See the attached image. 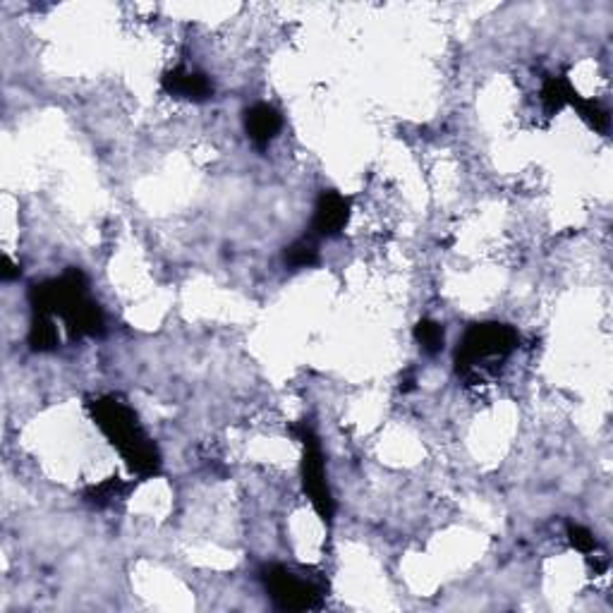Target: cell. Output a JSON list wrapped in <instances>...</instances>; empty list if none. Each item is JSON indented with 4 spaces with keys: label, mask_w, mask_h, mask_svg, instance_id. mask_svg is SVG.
Listing matches in <instances>:
<instances>
[{
    "label": "cell",
    "mask_w": 613,
    "mask_h": 613,
    "mask_svg": "<svg viewBox=\"0 0 613 613\" xmlns=\"http://www.w3.org/2000/svg\"><path fill=\"white\" fill-rule=\"evenodd\" d=\"M518 343L515 333L501 324L475 326L458 348V369L465 374L496 372V364L506 360Z\"/></svg>",
    "instance_id": "3"
},
{
    "label": "cell",
    "mask_w": 613,
    "mask_h": 613,
    "mask_svg": "<svg viewBox=\"0 0 613 613\" xmlns=\"http://www.w3.org/2000/svg\"><path fill=\"white\" fill-rule=\"evenodd\" d=\"M163 89L173 96H182V99H192V101H204L211 96V82L206 80L204 75L199 72H190L185 68H178L173 72H168L163 77Z\"/></svg>",
    "instance_id": "7"
},
{
    "label": "cell",
    "mask_w": 613,
    "mask_h": 613,
    "mask_svg": "<svg viewBox=\"0 0 613 613\" xmlns=\"http://www.w3.org/2000/svg\"><path fill=\"white\" fill-rule=\"evenodd\" d=\"M317 262H319V250L317 242L312 238L297 240L295 245H290L288 252H285V264L293 266V269H307V266H314Z\"/></svg>",
    "instance_id": "9"
},
{
    "label": "cell",
    "mask_w": 613,
    "mask_h": 613,
    "mask_svg": "<svg viewBox=\"0 0 613 613\" xmlns=\"http://www.w3.org/2000/svg\"><path fill=\"white\" fill-rule=\"evenodd\" d=\"M94 417L103 434L118 446V451L125 455L127 463L135 467L139 475L147 477L159 470V453L139 429L135 415L125 403H120L118 398L96 400Z\"/></svg>",
    "instance_id": "2"
},
{
    "label": "cell",
    "mask_w": 613,
    "mask_h": 613,
    "mask_svg": "<svg viewBox=\"0 0 613 613\" xmlns=\"http://www.w3.org/2000/svg\"><path fill=\"white\" fill-rule=\"evenodd\" d=\"M266 587H269L273 597L281 602L285 609H307L317 599V590L300 578H295L290 570L271 568L266 573Z\"/></svg>",
    "instance_id": "5"
},
{
    "label": "cell",
    "mask_w": 613,
    "mask_h": 613,
    "mask_svg": "<svg viewBox=\"0 0 613 613\" xmlns=\"http://www.w3.org/2000/svg\"><path fill=\"white\" fill-rule=\"evenodd\" d=\"M15 276H20V269H17L15 264L10 262L8 257H5V269H3V281H10V278H15Z\"/></svg>",
    "instance_id": "12"
},
{
    "label": "cell",
    "mask_w": 613,
    "mask_h": 613,
    "mask_svg": "<svg viewBox=\"0 0 613 613\" xmlns=\"http://www.w3.org/2000/svg\"><path fill=\"white\" fill-rule=\"evenodd\" d=\"M32 300L36 312L48 314V317L58 314L75 336H82V333L96 336L103 331L101 309L89 300L87 283L80 271H70L58 281L39 285L32 293Z\"/></svg>",
    "instance_id": "1"
},
{
    "label": "cell",
    "mask_w": 613,
    "mask_h": 613,
    "mask_svg": "<svg viewBox=\"0 0 613 613\" xmlns=\"http://www.w3.org/2000/svg\"><path fill=\"white\" fill-rule=\"evenodd\" d=\"M568 534H570V542L575 544V549L580 551H592L597 542H594L592 532L585 530V527L580 525H568Z\"/></svg>",
    "instance_id": "11"
},
{
    "label": "cell",
    "mask_w": 613,
    "mask_h": 613,
    "mask_svg": "<svg viewBox=\"0 0 613 613\" xmlns=\"http://www.w3.org/2000/svg\"><path fill=\"white\" fill-rule=\"evenodd\" d=\"M415 336L427 352H439L443 348V331L439 324H434V321H422V324L417 326Z\"/></svg>",
    "instance_id": "10"
},
{
    "label": "cell",
    "mask_w": 613,
    "mask_h": 613,
    "mask_svg": "<svg viewBox=\"0 0 613 613\" xmlns=\"http://www.w3.org/2000/svg\"><path fill=\"white\" fill-rule=\"evenodd\" d=\"M300 439L305 441V491L309 494V501L314 503V508H317L321 518H324L326 523H331L333 501L329 494V484H326L321 448L309 429H302Z\"/></svg>",
    "instance_id": "4"
},
{
    "label": "cell",
    "mask_w": 613,
    "mask_h": 613,
    "mask_svg": "<svg viewBox=\"0 0 613 613\" xmlns=\"http://www.w3.org/2000/svg\"><path fill=\"white\" fill-rule=\"evenodd\" d=\"M245 127L252 142L257 144L259 149H264L269 147L271 139L281 130V115L273 111L271 106H266V103H257V106H252L250 111H247Z\"/></svg>",
    "instance_id": "8"
},
{
    "label": "cell",
    "mask_w": 613,
    "mask_h": 613,
    "mask_svg": "<svg viewBox=\"0 0 613 613\" xmlns=\"http://www.w3.org/2000/svg\"><path fill=\"white\" fill-rule=\"evenodd\" d=\"M350 216V202L338 192H324L314 211L312 228L319 238H333L345 228Z\"/></svg>",
    "instance_id": "6"
}]
</instances>
